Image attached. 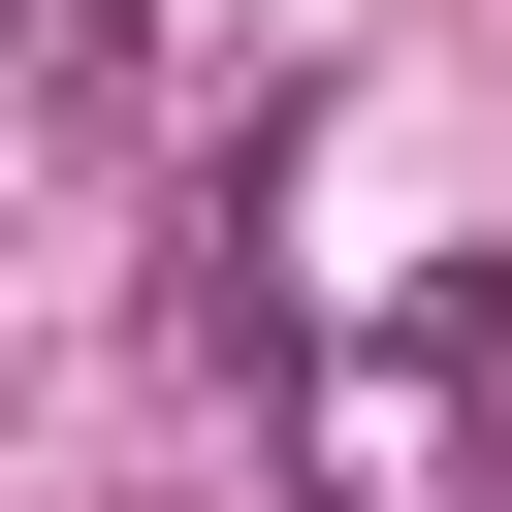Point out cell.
<instances>
[{
    "mask_svg": "<svg viewBox=\"0 0 512 512\" xmlns=\"http://www.w3.org/2000/svg\"><path fill=\"white\" fill-rule=\"evenodd\" d=\"M32 64H64V96H128V0H32Z\"/></svg>",
    "mask_w": 512,
    "mask_h": 512,
    "instance_id": "obj_1",
    "label": "cell"
}]
</instances>
